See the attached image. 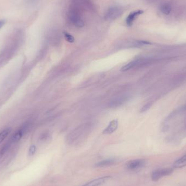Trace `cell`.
<instances>
[{"mask_svg": "<svg viewBox=\"0 0 186 186\" xmlns=\"http://www.w3.org/2000/svg\"><path fill=\"white\" fill-rule=\"evenodd\" d=\"M140 60H134L129 62L128 64L123 66L122 67V69H120V71L124 72V71H126L130 70L131 69H132V67H134V66H136L137 64H138L140 62Z\"/></svg>", "mask_w": 186, "mask_h": 186, "instance_id": "cell-10", "label": "cell"}, {"mask_svg": "<svg viewBox=\"0 0 186 186\" xmlns=\"http://www.w3.org/2000/svg\"><path fill=\"white\" fill-rule=\"evenodd\" d=\"M171 7L169 4H164L160 7V11L165 15L169 14L171 12Z\"/></svg>", "mask_w": 186, "mask_h": 186, "instance_id": "cell-11", "label": "cell"}, {"mask_svg": "<svg viewBox=\"0 0 186 186\" xmlns=\"http://www.w3.org/2000/svg\"><path fill=\"white\" fill-rule=\"evenodd\" d=\"M64 36L65 39L67 42L72 43L74 42V41H75L74 37L72 36V35H71L70 34L67 32H64Z\"/></svg>", "mask_w": 186, "mask_h": 186, "instance_id": "cell-13", "label": "cell"}, {"mask_svg": "<svg viewBox=\"0 0 186 186\" xmlns=\"http://www.w3.org/2000/svg\"><path fill=\"white\" fill-rule=\"evenodd\" d=\"M10 131H11V129L10 128H8V129H4L2 132H0V144L5 140V138L7 137L8 134H9Z\"/></svg>", "mask_w": 186, "mask_h": 186, "instance_id": "cell-12", "label": "cell"}, {"mask_svg": "<svg viewBox=\"0 0 186 186\" xmlns=\"http://www.w3.org/2000/svg\"><path fill=\"white\" fill-rule=\"evenodd\" d=\"M146 164V161L143 159H137L130 160L127 163V168L129 170H137L144 167Z\"/></svg>", "mask_w": 186, "mask_h": 186, "instance_id": "cell-2", "label": "cell"}, {"mask_svg": "<svg viewBox=\"0 0 186 186\" xmlns=\"http://www.w3.org/2000/svg\"><path fill=\"white\" fill-rule=\"evenodd\" d=\"M115 163V160L114 159H107L96 163L95 166L97 167H105L113 165Z\"/></svg>", "mask_w": 186, "mask_h": 186, "instance_id": "cell-9", "label": "cell"}, {"mask_svg": "<svg viewBox=\"0 0 186 186\" xmlns=\"http://www.w3.org/2000/svg\"><path fill=\"white\" fill-rule=\"evenodd\" d=\"M110 177L109 176H105L102 177L96 178L93 181L88 182L83 186H100L101 184H104Z\"/></svg>", "mask_w": 186, "mask_h": 186, "instance_id": "cell-5", "label": "cell"}, {"mask_svg": "<svg viewBox=\"0 0 186 186\" xmlns=\"http://www.w3.org/2000/svg\"><path fill=\"white\" fill-rule=\"evenodd\" d=\"M152 105V104L151 103H147L143 107L142 109H140V112H144L146 111L149 109L151 107V106Z\"/></svg>", "mask_w": 186, "mask_h": 186, "instance_id": "cell-14", "label": "cell"}, {"mask_svg": "<svg viewBox=\"0 0 186 186\" xmlns=\"http://www.w3.org/2000/svg\"><path fill=\"white\" fill-rule=\"evenodd\" d=\"M174 172L172 168H164L160 169L153 171L151 174V179L153 181L156 182L164 176L170 175Z\"/></svg>", "mask_w": 186, "mask_h": 186, "instance_id": "cell-1", "label": "cell"}, {"mask_svg": "<svg viewBox=\"0 0 186 186\" xmlns=\"http://www.w3.org/2000/svg\"><path fill=\"white\" fill-rule=\"evenodd\" d=\"M120 11L119 8L116 7L111 8L107 13V18H109L111 19L116 18L117 16L120 15Z\"/></svg>", "mask_w": 186, "mask_h": 186, "instance_id": "cell-8", "label": "cell"}, {"mask_svg": "<svg viewBox=\"0 0 186 186\" xmlns=\"http://www.w3.org/2000/svg\"><path fill=\"white\" fill-rule=\"evenodd\" d=\"M5 24V21L3 20H0V29Z\"/></svg>", "mask_w": 186, "mask_h": 186, "instance_id": "cell-16", "label": "cell"}, {"mask_svg": "<svg viewBox=\"0 0 186 186\" xmlns=\"http://www.w3.org/2000/svg\"><path fill=\"white\" fill-rule=\"evenodd\" d=\"M118 127V121L117 119H114L109 123L108 125L103 130V134H110L116 131Z\"/></svg>", "mask_w": 186, "mask_h": 186, "instance_id": "cell-3", "label": "cell"}, {"mask_svg": "<svg viewBox=\"0 0 186 186\" xmlns=\"http://www.w3.org/2000/svg\"><path fill=\"white\" fill-rule=\"evenodd\" d=\"M25 128L26 127H22V129H19L18 132H16L12 138V140H11L12 143L17 142L22 138L24 134V132L25 131Z\"/></svg>", "mask_w": 186, "mask_h": 186, "instance_id": "cell-7", "label": "cell"}, {"mask_svg": "<svg viewBox=\"0 0 186 186\" xmlns=\"http://www.w3.org/2000/svg\"><path fill=\"white\" fill-rule=\"evenodd\" d=\"M186 166V154L182 156L173 163L175 168H182Z\"/></svg>", "mask_w": 186, "mask_h": 186, "instance_id": "cell-6", "label": "cell"}, {"mask_svg": "<svg viewBox=\"0 0 186 186\" xmlns=\"http://www.w3.org/2000/svg\"><path fill=\"white\" fill-rule=\"evenodd\" d=\"M143 13L144 12L143 10H138L132 12L130 13L129 16L127 17L126 20L127 25L129 27L132 26L133 23V21L136 20V19L137 18V16Z\"/></svg>", "mask_w": 186, "mask_h": 186, "instance_id": "cell-4", "label": "cell"}, {"mask_svg": "<svg viewBox=\"0 0 186 186\" xmlns=\"http://www.w3.org/2000/svg\"><path fill=\"white\" fill-rule=\"evenodd\" d=\"M36 151V147L35 145H32L29 149V155L32 156L33 155Z\"/></svg>", "mask_w": 186, "mask_h": 186, "instance_id": "cell-15", "label": "cell"}]
</instances>
